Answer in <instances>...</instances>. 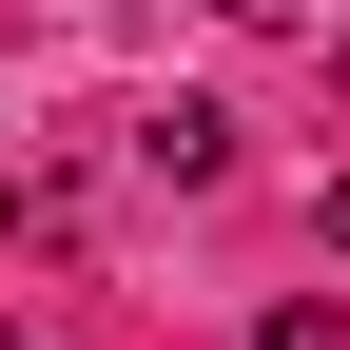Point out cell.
Instances as JSON below:
<instances>
[{
  "instance_id": "obj_1",
  "label": "cell",
  "mask_w": 350,
  "mask_h": 350,
  "mask_svg": "<svg viewBox=\"0 0 350 350\" xmlns=\"http://www.w3.org/2000/svg\"><path fill=\"white\" fill-rule=\"evenodd\" d=\"M137 175L214 195V175H234V117H214V98H156V117H137Z\"/></svg>"
}]
</instances>
